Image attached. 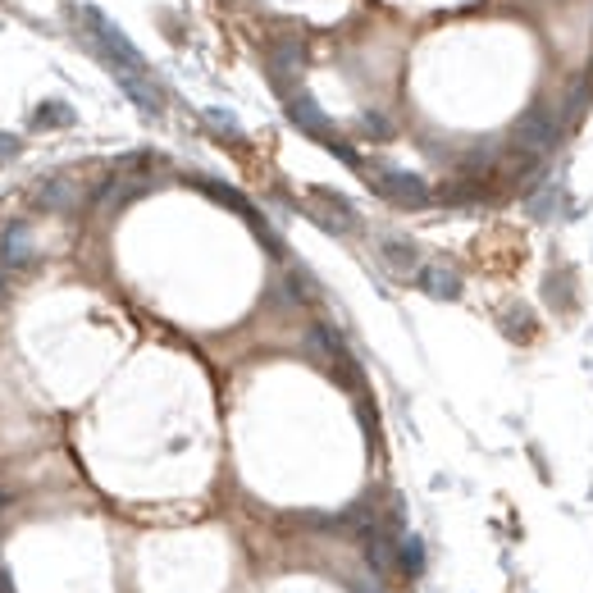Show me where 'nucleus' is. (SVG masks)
<instances>
[{
    "instance_id": "obj_1",
    "label": "nucleus",
    "mask_w": 593,
    "mask_h": 593,
    "mask_svg": "<svg viewBox=\"0 0 593 593\" xmlns=\"http://www.w3.org/2000/svg\"><path fill=\"white\" fill-rule=\"evenodd\" d=\"M83 23L92 28V37H96V46H101V55H105V64H110L114 73H146L141 50L114 28L101 10H83Z\"/></svg>"
},
{
    "instance_id": "obj_2",
    "label": "nucleus",
    "mask_w": 593,
    "mask_h": 593,
    "mask_svg": "<svg viewBox=\"0 0 593 593\" xmlns=\"http://www.w3.org/2000/svg\"><path fill=\"white\" fill-rule=\"evenodd\" d=\"M375 192H379V196H388L393 205H406V210H415V205H424V201H429L424 178H415V174H406V169H384V174L375 178Z\"/></svg>"
},
{
    "instance_id": "obj_3",
    "label": "nucleus",
    "mask_w": 593,
    "mask_h": 593,
    "mask_svg": "<svg viewBox=\"0 0 593 593\" xmlns=\"http://www.w3.org/2000/svg\"><path fill=\"white\" fill-rule=\"evenodd\" d=\"M557 141V119L548 114V110H534L521 128H515V146H521V151H534V156H543L548 146Z\"/></svg>"
},
{
    "instance_id": "obj_4",
    "label": "nucleus",
    "mask_w": 593,
    "mask_h": 593,
    "mask_svg": "<svg viewBox=\"0 0 593 593\" xmlns=\"http://www.w3.org/2000/svg\"><path fill=\"white\" fill-rule=\"evenodd\" d=\"M287 114H292V123H296V128H306V132H311V137H320L324 146L333 141V123L324 119V110H320L306 92H296V96L287 101Z\"/></svg>"
},
{
    "instance_id": "obj_5",
    "label": "nucleus",
    "mask_w": 593,
    "mask_h": 593,
    "mask_svg": "<svg viewBox=\"0 0 593 593\" xmlns=\"http://www.w3.org/2000/svg\"><path fill=\"white\" fill-rule=\"evenodd\" d=\"M32 233H28V224L23 219H14V224H5V233H0V265H14V269H23V265H32Z\"/></svg>"
},
{
    "instance_id": "obj_6",
    "label": "nucleus",
    "mask_w": 593,
    "mask_h": 593,
    "mask_svg": "<svg viewBox=\"0 0 593 593\" xmlns=\"http://www.w3.org/2000/svg\"><path fill=\"white\" fill-rule=\"evenodd\" d=\"M415 283H420L429 296H438V302H457V296H461V278H457L452 269H442V265L415 269Z\"/></svg>"
},
{
    "instance_id": "obj_7",
    "label": "nucleus",
    "mask_w": 593,
    "mask_h": 593,
    "mask_svg": "<svg viewBox=\"0 0 593 593\" xmlns=\"http://www.w3.org/2000/svg\"><path fill=\"white\" fill-rule=\"evenodd\" d=\"M196 187L205 192V196H214L219 205H229V210H238V214H247L251 224L260 229V219H256V210H251V201L242 196V192H233V187H224V183H214V178H196Z\"/></svg>"
},
{
    "instance_id": "obj_8",
    "label": "nucleus",
    "mask_w": 593,
    "mask_h": 593,
    "mask_svg": "<svg viewBox=\"0 0 593 593\" xmlns=\"http://www.w3.org/2000/svg\"><path fill=\"white\" fill-rule=\"evenodd\" d=\"M384 260H388V269H397V274H415L420 251H415V242H406V238H384Z\"/></svg>"
},
{
    "instance_id": "obj_9",
    "label": "nucleus",
    "mask_w": 593,
    "mask_h": 593,
    "mask_svg": "<svg viewBox=\"0 0 593 593\" xmlns=\"http://www.w3.org/2000/svg\"><path fill=\"white\" fill-rule=\"evenodd\" d=\"M37 201L46 210H73V183L68 178H46L41 192H37Z\"/></svg>"
},
{
    "instance_id": "obj_10",
    "label": "nucleus",
    "mask_w": 593,
    "mask_h": 593,
    "mask_svg": "<svg viewBox=\"0 0 593 593\" xmlns=\"http://www.w3.org/2000/svg\"><path fill=\"white\" fill-rule=\"evenodd\" d=\"M502 329H506V338L525 342V338H530V329H534V320H530V311H525V306H511V311L502 315Z\"/></svg>"
},
{
    "instance_id": "obj_11",
    "label": "nucleus",
    "mask_w": 593,
    "mask_h": 593,
    "mask_svg": "<svg viewBox=\"0 0 593 593\" xmlns=\"http://www.w3.org/2000/svg\"><path fill=\"white\" fill-rule=\"evenodd\" d=\"M397 566H402L406 575H420V570H424V543H420V539H402V548H397Z\"/></svg>"
},
{
    "instance_id": "obj_12",
    "label": "nucleus",
    "mask_w": 593,
    "mask_h": 593,
    "mask_svg": "<svg viewBox=\"0 0 593 593\" xmlns=\"http://www.w3.org/2000/svg\"><path fill=\"white\" fill-rule=\"evenodd\" d=\"M32 123L37 128H55V123H73V110L64 105V101H46L37 114H32Z\"/></svg>"
},
{
    "instance_id": "obj_13",
    "label": "nucleus",
    "mask_w": 593,
    "mask_h": 593,
    "mask_svg": "<svg viewBox=\"0 0 593 593\" xmlns=\"http://www.w3.org/2000/svg\"><path fill=\"white\" fill-rule=\"evenodd\" d=\"M10 156H19V141H14L10 132H0V165H5Z\"/></svg>"
},
{
    "instance_id": "obj_14",
    "label": "nucleus",
    "mask_w": 593,
    "mask_h": 593,
    "mask_svg": "<svg viewBox=\"0 0 593 593\" xmlns=\"http://www.w3.org/2000/svg\"><path fill=\"white\" fill-rule=\"evenodd\" d=\"M365 128H369L365 137H388V132H393V128H388V123H384L379 114H369V119H365Z\"/></svg>"
},
{
    "instance_id": "obj_15",
    "label": "nucleus",
    "mask_w": 593,
    "mask_h": 593,
    "mask_svg": "<svg viewBox=\"0 0 593 593\" xmlns=\"http://www.w3.org/2000/svg\"><path fill=\"white\" fill-rule=\"evenodd\" d=\"M5 287H10V278H5V265H0V296H5Z\"/></svg>"
}]
</instances>
